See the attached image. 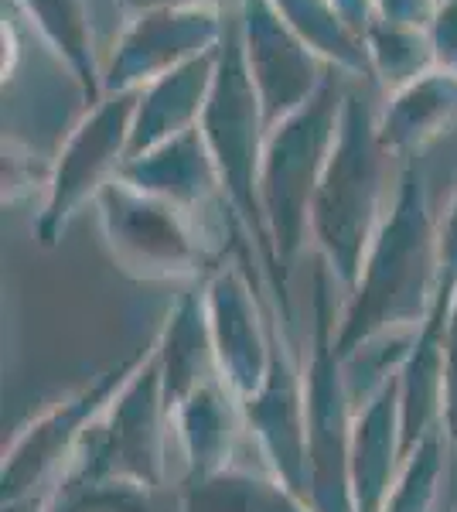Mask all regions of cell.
I'll return each instance as SVG.
<instances>
[{
	"instance_id": "obj_3",
	"label": "cell",
	"mask_w": 457,
	"mask_h": 512,
	"mask_svg": "<svg viewBox=\"0 0 457 512\" xmlns=\"http://www.w3.org/2000/svg\"><path fill=\"white\" fill-rule=\"evenodd\" d=\"M348 76L331 69L321 93L267 134L260 164V205L273 243L280 284L294 270L307 236H311V205L335 151L342 123Z\"/></svg>"
},
{
	"instance_id": "obj_2",
	"label": "cell",
	"mask_w": 457,
	"mask_h": 512,
	"mask_svg": "<svg viewBox=\"0 0 457 512\" xmlns=\"http://www.w3.org/2000/svg\"><path fill=\"white\" fill-rule=\"evenodd\" d=\"M379 106L376 82L348 76L335 151L311 205V239L345 291L359 284L369 246L393 202L389 161L396 158L379 137Z\"/></svg>"
},
{
	"instance_id": "obj_26",
	"label": "cell",
	"mask_w": 457,
	"mask_h": 512,
	"mask_svg": "<svg viewBox=\"0 0 457 512\" xmlns=\"http://www.w3.org/2000/svg\"><path fill=\"white\" fill-rule=\"evenodd\" d=\"M437 11V0H379V18L410 28H430Z\"/></svg>"
},
{
	"instance_id": "obj_30",
	"label": "cell",
	"mask_w": 457,
	"mask_h": 512,
	"mask_svg": "<svg viewBox=\"0 0 457 512\" xmlns=\"http://www.w3.org/2000/svg\"><path fill=\"white\" fill-rule=\"evenodd\" d=\"M437 4H444V0H437Z\"/></svg>"
},
{
	"instance_id": "obj_13",
	"label": "cell",
	"mask_w": 457,
	"mask_h": 512,
	"mask_svg": "<svg viewBox=\"0 0 457 512\" xmlns=\"http://www.w3.org/2000/svg\"><path fill=\"white\" fill-rule=\"evenodd\" d=\"M120 178L127 185L140 188V192L171 202L191 222H198L205 229V236L215 233V226L222 219V205H229L222 175L202 137V127L171 137L168 144L127 161Z\"/></svg>"
},
{
	"instance_id": "obj_5",
	"label": "cell",
	"mask_w": 457,
	"mask_h": 512,
	"mask_svg": "<svg viewBox=\"0 0 457 512\" xmlns=\"http://www.w3.org/2000/svg\"><path fill=\"white\" fill-rule=\"evenodd\" d=\"M198 127H202V137L222 175L229 209L246 226V233L256 243V250H260L267 270L277 274L273 243L260 205V164L263 147H267V120H263L260 96H256L253 79L246 72L239 0H229L226 7V35H222L219 45V69H215L212 96Z\"/></svg>"
},
{
	"instance_id": "obj_21",
	"label": "cell",
	"mask_w": 457,
	"mask_h": 512,
	"mask_svg": "<svg viewBox=\"0 0 457 512\" xmlns=\"http://www.w3.org/2000/svg\"><path fill=\"white\" fill-rule=\"evenodd\" d=\"M365 48H369L372 79L382 89V96L400 93L410 82L437 69L434 41H430L427 28H410V24H393L379 18L365 35Z\"/></svg>"
},
{
	"instance_id": "obj_1",
	"label": "cell",
	"mask_w": 457,
	"mask_h": 512,
	"mask_svg": "<svg viewBox=\"0 0 457 512\" xmlns=\"http://www.w3.org/2000/svg\"><path fill=\"white\" fill-rule=\"evenodd\" d=\"M454 134L400 161L393 202L335 328V352L342 359L376 338L420 332L434 311L440 291V226L451 198H437V171Z\"/></svg>"
},
{
	"instance_id": "obj_20",
	"label": "cell",
	"mask_w": 457,
	"mask_h": 512,
	"mask_svg": "<svg viewBox=\"0 0 457 512\" xmlns=\"http://www.w3.org/2000/svg\"><path fill=\"white\" fill-rule=\"evenodd\" d=\"M273 7L328 65H335L338 72L352 79L376 82L365 38L348 28L331 0H273Z\"/></svg>"
},
{
	"instance_id": "obj_16",
	"label": "cell",
	"mask_w": 457,
	"mask_h": 512,
	"mask_svg": "<svg viewBox=\"0 0 457 512\" xmlns=\"http://www.w3.org/2000/svg\"><path fill=\"white\" fill-rule=\"evenodd\" d=\"M457 130V76L444 69L427 72L400 93L382 96L379 137L396 161L434 147Z\"/></svg>"
},
{
	"instance_id": "obj_6",
	"label": "cell",
	"mask_w": 457,
	"mask_h": 512,
	"mask_svg": "<svg viewBox=\"0 0 457 512\" xmlns=\"http://www.w3.org/2000/svg\"><path fill=\"white\" fill-rule=\"evenodd\" d=\"M335 274L318 260L314 270V338L304 373L307 417V468H311L314 512H355L352 495V427L355 403L345 383L342 359L335 352V308H331Z\"/></svg>"
},
{
	"instance_id": "obj_10",
	"label": "cell",
	"mask_w": 457,
	"mask_h": 512,
	"mask_svg": "<svg viewBox=\"0 0 457 512\" xmlns=\"http://www.w3.org/2000/svg\"><path fill=\"white\" fill-rule=\"evenodd\" d=\"M226 7L195 4L130 18L103 62V96L134 93L215 52L226 35Z\"/></svg>"
},
{
	"instance_id": "obj_8",
	"label": "cell",
	"mask_w": 457,
	"mask_h": 512,
	"mask_svg": "<svg viewBox=\"0 0 457 512\" xmlns=\"http://www.w3.org/2000/svg\"><path fill=\"white\" fill-rule=\"evenodd\" d=\"M106 243L123 270L147 280L195 277L212 260L215 246L198 222L164 198L113 178L96 198Z\"/></svg>"
},
{
	"instance_id": "obj_27",
	"label": "cell",
	"mask_w": 457,
	"mask_h": 512,
	"mask_svg": "<svg viewBox=\"0 0 457 512\" xmlns=\"http://www.w3.org/2000/svg\"><path fill=\"white\" fill-rule=\"evenodd\" d=\"M331 4H335V11L342 14V21L359 38L369 35V28L379 21V0H331Z\"/></svg>"
},
{
	"instance_id": "obj_4",
	"label": "cell",
	"mask_w": 457,
	"mask_h": 512,
	"mask_svg": "<svg viewBox=\"0 0 457 512\" xmlns=\"http://www.w3.org/2000/svg\"><path fill=\"white\" fill-rule=\"evenodd\" d=\"M93 96L69 62L35 31H21V11L4 0V158L52 171L65 140L93 110Z\"/></svg>"
},
{
	"instance_id": "obj_17",
	"label": "cell",
	"mask_w": 457,
	"mask_h": 512,
	"mask_svg": "<svg viewBox=\"0 0 457 512\" xmlns=\"http://www.w3.org/2000/svg\"><path fill=\"white\" fill-rule=\"evenodd\" d=\"M157 362H161V386L168 414L181 400H188L198 386L222 379L205 294H185L174 304L161 342H157Z\"/></svg>"
},
{
	"instance_id": "obj_22",
	"label": "cell",
	"mask_w": 457,
	"mask_h": 512,
	"mask_svg": "<svg viewBox=\"0 0 457 512\" xmlns=\"http://www.w3.org/2000/svg\"><path fill=\"white\" fill-rule=\"evenodd\" d=\"M45 512H188L185 492L154 489L140 482H79L69 478Z\"/></svg>"
},
{
	"instance_id": "obj_15",
	"label": "cell",
	"mask_w": 457,
	"mask_h": 512,
	"mask_svg": "<svg viewBox=\"0 0 457 512\" xmlns=\"http://www.w3.org/2000/svg\"><path fill=\"white\" fill-rule=\"evenodd\" d=\"M243 403L222 379L198 386L171 410V431L185 451L188 485L232 468V448L243 431Z\"/></svg>"
},
{
	"instance_id": "obj_9",
	"label": "cell",
	"mask_w": 457,
	"mask_h": 512,
	"mask_svg": "<svg viewBox=\"0 0 457 512\" xmlns=\"http://www.w3.org/2000/svg\"><path fill=\"white\" fill-rule=\"evenodd\" d=\"M137 103L140 89L103 96L65 140L55 161L52 188L45 195V209L38 216V239L45 246H55L82 205L89 198L96 202L99 192L113 178H120L123 164L130 158Z\"/></svg>"
},
{
	"instance_id": "obj_28",
	"label": "cell",
	"mask_w": 457,
	"mask_h": 512,
	"mask_svg": "<svg viewBox=\"0 0 457 512\" xmlns=\"http://www.w3.org/2000/svg\"><path fill=\"white\" fill-rule=\"evenodd\" d=\"M120 11L127 18H140V14H157V11H174V7H195L209 4V0H116Z\"/></svg>"
},
{
	"instance_id": "obj_25",
	"label": "cell",
	"mask_w": 457,
	"mask_h": 512,
	"mask_svg": "<svg viewBox=\"0 0 457 512\" xmlns=\"http://www.w3.org/2000/svg\"><path fill=\"white\" fill-rule=\"evenodd\" d=\"M430 41H434L437 69L457 76V0L437 4L434 21H430Z\"/></svg>"
},
{
	"instance_id": "obj_11",
	"label": "cell",
	"mask_w": 457,
	"mask_h": 512,
	"mask_svg": "<svg viewBox=\"0 0 457 512\" xmlns=\"http://www.w3.org/2000/svg\"><path fill=\"white\" fill-rule=\"evenodd\" d=\"M243 55L253 89L260 96L267 134L294 117L328 82L331 69L290 24L280 18L273 0H239Z\"/></svg>"
},
{
	"instance_id": "obj_24",
	"label": "cell",
	"mask_w": 457,
	"mask_h": 512,
	"mask_svg": "<svg viewBox=\"0 0 457 512\" xmlns=\"http://www.w3.org/2000/svg\"><path fill=\"white\" fill-rule=\"evenodd\" d=\"M457 297V181L447 198L444 226H440V291L437 301H454Z\"/></svg>"
},
{
	"instance_id": "obj_19",
	"label": "cell",
	"mask_w": 457,
	"mask_h": 512,
	"mask_svg": "<svg viewBox=\"0 0 457 512\" xmlns=\"http://www.w3.org/2000/svg\"><path fill=\"white\" fill-rule=\"evenodd\" d=\"M181 492L188 512H314L311 502L290 492L273 472L256 475L249 468H226Z\"/></svg>"
},
{
	"instance_id": "obj_7",
	"label": "cell",
	"mask_w": 457,
	"mask_h": 512,
	"mask_svg": "<svg viewBox=\"0 0 457 512\" xmlns=\"http://www.w3.org/2000/svg\"><path fill=\"white\" fill-rule=\"evenodd\" d=\"M171 434V414L164 403L161 362L157 345L144 355L134 376L123 383V390L106 403V410L93 420V427L82 437L69 478L79 482H140L164 489V444ZM65 478V482H69Z\"/></svg>"
},
{
	"instance_id": "obj_23",
	"label": "cell",
	"mask_w": 457,
	"mask_h": 512,
	"mask_svg": "<svg viewBox=\"0 0 457 512\" xmlns=\"http://www.w3.org/2000/svg\"><path fill=\"white\" fill-rule=\"evenodd\" d=\"M440 441H444V431L427 437V441H423L420 448L406 458L403 472H400V478H396V489L389 492L382 512H434L440 468H444Z\"/></svg>"
},
{
	"instance_id": "obj_14",
	"label": "cell",
	"mask_w": 457,
	"mask_h": 512,
	"mask_svg": "<svg viewBox=\"0 0 457 512\" xmlns=\"http://www.w3.org/2000/svg\"><path fill=\"white\" fill-rule=\"evenodd\" d=\"M215 69H219V48L140 89L127 161L168 144L171 137L188 134V130H195L198 123H202L205 106H209V96H212Z\"/></svg>"
},
{
	"instance_id": "obj_12",
	"label": "cell",
	"mask_w": 457,
	"mask_h": 512,
	"mask_svg": "<svg viewBox=\"0 0 457 512\" xmlns=\"http://www.w3.org/2000/svg\"><path fill=\"white\" fill-rule=\"evenodd\" d=\"M205 308H209L222 383L243 403L267 383L277 325L260 315L246 270L232 267V263L212 274L209 287H205Z\"/></svg>"
},
{
	"instance_id": "obj_18",
	"label": "cell",
	"mask_w": 457,
	"mask_h": 512,
	"mask_svg": "<svg viewBox=\"0 0 457 512\" xmlns=\"http://www.w3.org/2000/svg\"><path fill=\"white\" fill-rule=\"evenodd\" d=\"M24 21L52 45L55 55L76 69L93 103L103 99V65H99L96 21L89 0H18Z\"/></svg>"
},
{
	"instance_id": "obj_29",
	"label": "cell",
	"mask_w": 457,
	"mask_h": 512,
	"mask_svg": "<svg viewBox=\"0 0 457 512\" xmlns=\"http://www.w3.org/2000/svg\"><path fill=\"white\" fill-rule=\"evenodd\" d=\"M209 4H222V0H209Z\"/></svg>"
}]
</instances>
